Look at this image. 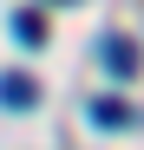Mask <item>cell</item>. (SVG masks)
<instances>
[{
	"instance_id": "1",
	"label": "cell",
	"mask_w": 144,
	"mask_h": 150,
	"mask_svg": "<svg viewBox=\"0 0 144 150\" xmlns=\"http://www.w3.org/2000/svg\"><path fill=\"white\" fill-rule=\"evenodd\" d=\"M0 105H7V111H33V105H39L33 72H0Z\"/></svg>"
},
{
	"instance_id": "2",
	"label": "cell",
	"mask_w": 144,
	"mask_h": 150,
	"mask_svg": "<svg viewBox=\"0 0 144 150\" xmlns=\"http://www.w3.org/2000/svg\"><path fill=\"white\" fill-rule=\"evenodd\" d=\"M98 52H105V65L118 72V79H131V72H138V46H131L125 33H105V46H98Z\"/></svg>"
},
{
	"instance_id": "3",
	"label": "cell",
	"mask_w": 144,
	"mask_h": 150,
	"mask_svg": "<svg viewBox=\"0 0 144 150\" xmlns=\"http://www.w3.org/2000/svg\"><path fill=\"white\" fill-rule=\"evenodd\" d=\"M92 124L118 131V124H131V105H125V98H92Z\"/></svg>"
},
{
	"instance_id": "4",
	"label": "cell",
	"mask_w": 144,
	"mask_h": 150,
	"mask_svg": "<svg viewBox=\"0 0 144 150\" xmlns=\"http://www.w3.org/2000/svg\"><path fill=\"white\" fill-rule=\"evenodd\" d=\"M13 39H20V46H39V39H46V20H39V7H20V13H13Z\"/></svg>"
},
{
	"instance_id": "5",
	"label": "cell",
	"mask_w": 144,
	"mask_h": 150,
	"mask_svg": "<svg viewBox=\"0 0 144 150\" xmlns=\"http://www.w3.org/2000/svg\"><path fill=\"white\" fill-rule=\"evenodd\" d=\"M46 7H72V0H46Z\"/></svg>"
}]
</instances>
